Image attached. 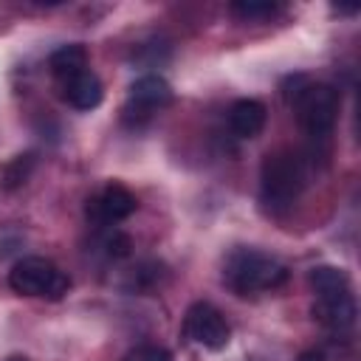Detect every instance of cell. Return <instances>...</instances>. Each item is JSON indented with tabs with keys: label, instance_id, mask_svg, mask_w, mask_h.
<instances>
[{
	"label": "cell",
	"instance_id": "7a4b0ae2",
	"mask_svg": "<svg viewBox=\"0 0 361 361\" xmlns=\"http://www.w3.org/2000/svg\"><path fill=\"white\" fill-rule=\"evenodd\" d=\"M288 102L296 113L299 127L305 130V135L316 144L327 141L336 121H338V107H341V96L333 85L324 82H307V79H296L293 90H288Z\"/></svg>",
	"mask_w": 361,
	"mask_h": 361
},
{
	"label": "cell",
	"instance_id": "ba28073f",
	"mask_svg": "<svg viewBox=\"0 0 361 361\" xmlns=\"http://www.w3.org/2000/svg\"><path fill=\"white\" fill-rule=\"evenodd\" d=\"M138 209V200L135 195L121 186V183H107L102 186L96 195L87 197V206H85V214L90 223L107 228V226H116L121 220H127L133 212Z\"/></svg>",
	"mask_w": 361,
	"mask_h": 361
},
{
	"label": "cell",
	"instance_id": "4fadbf2b",
	"mask_svg": "<svg viewBox=\"0 0 361 361\" xmlns=\"http://www.w3.org/2000/svg\"><path fill=\"white\" fill-rule=\"evenodd\" d=\"M161 276H164V265H158V262H144V265H138V268L130 274V288L138 290V293H144V290L155 288V285L161 282Z\"/></svg>",
	"mask_w": 361,
	"mask_h": 361
},
{
	"label": "cell",
	"instance_id": "e0dca14e",
	"mask_svg": "<svg viewBox=\"0 0 361 361\" xmlns=\"http://www.w3.org/2000/svg\"><path fill=\"white\" fill-rule=\"evenodd\" d=\"M296 361H324V353H319V350H305V353H299Z\"/></svg>",
	"mask_w": 361,
	"mask_h": 361
},
{
	"label": "cell",
	"instance_id": "7c38bea8",
	"mask_svg": "<svg viewBox=\"0 0 361 361\" xmlns=\"http://www.w3.org/2000/svg\"><path fill=\"white\" fill-rule=\"evenodd\" d=\"M279 3H268V0H234L228 6V11L240 20H268L279 11Z\"/></svg>",
	"mask_w": 361,
	"mask_h": 361
},
{
	"label": "cell",
	"instance_id": "9c48e42d",
	"mask_svg": "<svg viewBox=\"0 0 361 361\" xmlns=\"http://www.w3.org/2000/svg\"><path fill=\"white\" fill-rule=\"evenodd\" d=\"M62 85V99L76 107V110H93L102 104L104 99V87H102V79L87 68V71H79L68 79L59 82Z\"/></svg>",
	"mask_w": 361,
	"mask_h": 361
},
{
	"label": "cell",
	"instance_id": "8fae6325",
	"mask_svg": "<svg viewBox=\"0 0 361 361\" xmlns=\"http://www.w3.org/2000/svg\"><path fill=\"white\" fill-rule=\"evenodd\" d=\"M48 65H51V73L62 82V79H68V76H73V73H79V71H87V51H85L79 42L62 45V48H56V51L51 54Z\"/></svg>",
	"mask_w": 361,
	"mask_h": 361
},
{
	"label": "cell",
	"instance_id": "5b68a950",
	"mask_svg": "<svg viewBox=\"0 0 361 361\" xmlns=\"http://www.w3.org/2000/svg\"><path fill=\"white\" fill-rule=\"evenodd\" d=\"M8 285L14 293L20 296H34V299H48V302H59L68 288L71 279L68 274L54 265L45 257H23L20 262L11 265L8 271Z\"/></svg>",
	"mask_w": 361,
	"mask_h": 361
},
{
	"label": "cell",
	"instance_id": "30bf717a",
	"mask_svg": "<svg viewBox=\"0 0 361 361\" xmlns=\"http://www.w3.org/2000/svg\"><path fill=\"white\" fill-rule=\"evenodd\" d=\"M265 118H268V110L257 99H237L228 107V127L237 138H257L265 127Z\"/></svg>",
	"mask_w": 361,
	"mask_h": 361
},
{
	"label": "cell",
	"instance_id": "2e32d148",
	"mask_svg": "<svg viewBox=\"0 0 361 361\" xmlns=\"http://www.w3.org/2000/svg\"><path fill=\"white\" fill-rule=\"evenodd\" d=\"M121 361H172V353L158 344H138Z\"/></svg>",
	"mask_w": 361,
	"mask_h": 361
},
{
	"label": "cell",
	"instance_id": "8992f818",
	"mask_svg": "<svg viewBox=\"0 0 361 361\" xmlns=\"http://www.w3.org/2000/svg\"><path fill=\"white\" fill-rule=\"evenodd\" d=\"M172 104V87L164 76H155V73H147L141 79H135L130 85V93H127V104H124V121L127 124H144L147 118H152L158 110L169 107Z\"/></svg>",
	"mask_w": 361,
	"mask_h": 361
},
{
	"label": "cell",
	"instance_id": "277c9868",
	"mask_svg": "<svg viewBox=\"0 0 361 361\" xmlns=\"http://www.w3.org/2000/svg\"><path fill=\"white\" fill-rule=\"evenodd\" d=\"M307 186L305 161L290 149L268 152L259 166V200L271 212H288Z\"/></svg>",
	"mask_w": 361,
	"mask_h": 361
},
{
	"label": "cell",
	"instance_id": "6da1fadb",
	"mask_svg": "<svg viewBox=\"0 0 361 361\" xmlns=\"http://www.w3.org/2000/svg\"><path fill=\"white\" fill-rule=\"evenodd\" d=\"M307 279L316 293V302H313L316 322L336 333L350 330L355 324V313H358L350 276L336 265H316Z\"/></svg>",
	"mask_w": 361,
	"mask_h": 361
},
{
	"label": "cell",
	"instance_id": "3957f363",
	"mask_svg": "<svg viewBox=\"0 0 361 361\" xmlns=\"http://www.w3.org/2000/svg\"><path fill=\"white\" fill-rule=\"evenodd\" d=\"M223 282L237 296L276 290L288 282V268L257 248H234L223 265Z\"/></svg>",
	"mask_w": 361,
	"mask_h": 361
},
{
	"label": "cell",
	"instance_id": "5bb4252c",
	"mask_svg": "<svg viewBox=\"0 0 361 361\" xmlns=\"http://www.w3.org/2000/svg\"><path fill=\"white\" fill-rule=\"evenodd\" d=\"M96 248H99L107 259H121V257L130 254V237L113 228V231H104V234H102V240L96 243Z\"/></svg>",
	"mask_w": 361,
	"mask_h": 361
},
{
	"label": "cell",
	"instance_id": "9a60e30c",
	"mask_svg": "<svg viewBox=\"0 0 361 361\" xmlns=\"http://www.w3.org/2000/svg\"><path fill=\"white\" fill-rule=\"evenodd\" d=\"M31 166H34V155H31V152H28V155H17V158L3 169V186H6V189H14V186L25 183Z\"/></svg>",
	"mask_w": 361,
	"mask_h": 361
},
{
	"label": "cell",
	"instance_id": "52a82bcc",
	"mask_svg": "<svg viewBox=\"0 0 361 361\" xmlns=\"http://www.w3.org/2000/svg\"><path fill=\"white\" fill-rule=\"evenodd\" d=\"M183 336L203 350H223L231 338V330H228L226 316L214 305L195 302V305H189V310L183 316Z\"/></svg>",
	"mask_w": 361,
	"mask_h": 361
}]
</instances>
